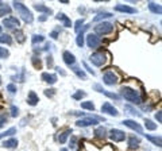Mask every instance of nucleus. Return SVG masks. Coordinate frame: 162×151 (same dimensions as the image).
Segmentation results:
<instances>
[{
	"label": "nucleus",
	"mask_w": 162,
	"mask_h": 151,
	"mask_svg": "<svg viewBox=\"0 0 162 151\" xmlns=\"http://www.w3.org/2000/svg\"><path fill=\"white\" fill-rule=\"evenodd\" d=\"M0 42H7V43H11V38L8 35H3L2 38H0Z\"/></svg>",
	"instance_id": "14"
},
{
	"label": "nucleus",
	"mask_w": 162,
	"mask_h": 151,
	"mask_svg": "<svg viewBox=\"0 0 162 151\" xmlns=\"http://www.w3.org/2000/svg\"><path fill=\"white\" fill-rule=\"evenodd\" d=\"M104 83L108 84V85L115 84V83H116V77H115V74H113V73H107V74L104 76Z\"/></svg>",
	"instance_id": "6"
},
{
	"label": "nucleus",
	"mask_w": 162,
	"mask_h": 151,
	"mask_svg": "<svg viewBox=\"0 0 162 151\" xmlns=\"http://www.w3.org/2000/svg\"><path fill=\"white\" fill-rule=\"evenodd\" d=\"M116 10H117V11H127L128 14H132V12H135V10H134V8H130V7H126V6H117Z\"/></svg>",
	"instance_id": "12"
},
{
	"label": "nucleus",
	"mask_w": 162,
	"mask_h": 151,
	"mask_svg": "<svg viewBox=\"0 0 162 151\" xmlns=\"http://www.w3.org/2000/svg\"><path fill=\"white\" fill-rule=\"evenodd\" d=\"M81 107H83V108H88V109H91V111H93V108H95L92 103H83V104H81Z\"/></svg>",
	"instance_id": "13"
},
{
	"label": "nucleus",
	"mask_w": 162,
	"mask_h": 151,
	"mask_svg": "<svg viewBox=\"0 0 162 151\" xmlns=\"http://www.w3.org/2000/svg\"><path fill=\"white\" fill-rule=\"evenodd\" d=\"M15 8H18V10L20 11V15H23V19L26 20V22H31V20H32L31 14L28 12V10L23 6V4H20V3H15Z\"/></svg>",
	"instance_id": "1"
},
{
	"label": "nucleus",
	"mask_w": 162,
	"mask_h": 151,
	"mask_svg": "<svg viewBox=\"0 0 162 151\" xmlns=\"http://www.w3.org/2000/svg\"><path fill=\"white\" fill-rule=\"evenodd\" d=\"M62 151H68V150H62Z\"/></svg>",
	"instance_id": "18"
},
{
	"label": "nucleus",
	"mask_w": 162,
	"mask_h": 151,
	"mask_svg": "<svg viewBox=\"0 0 162 151\" xmlns=\"http://www.w3.org/2000/svg\"><path fill=\"white\" fill-rule=\"evenodd\" d=\"M16 144H18V142H16L15 139H10V140H7L3 143L4 147H16Z\"/></svg>",
	"instance_id": "11"
},
{
	"label": "nucleus",
	"mask_w": 162,
	"mask_h": 151,
	"mask_svg": "<svg viewBox=\"0 0 162 151\" xmlns=\"http://www.w3.org/2000/svg\"><path fill=\"white\" fill-rule=\"evenodd\" d=\"M88 43H89V46H91V47H96L97 45L100 43V39H99V36H96V35L91 34V35L88 36Z\"/></svg>",
	"instance_id": "5"
},
{
	"label": "nucleus",
	"mask_w": 162,
	"mask_h": 151,
	"mask_svg": "<svg viewBox=\"0 0 162 151\" xmlns=\"http://www.w3.org/2000/svg\"><path fill=\"white\" fill-rule=\"evenodd\" d=\"M83 96H84V92H77L76 95H74V99L79 100V97H83Z\"/></svg>",
	"instance_id": "17"
},
{
	"label": "nucleus",
	"mask_w": 162,
	"mask_h": 151,
	"mask_svg": "<svg viewBox=\"0 0 162 151\" xmlns=\"http://www.w3.org/2000/svg\"><path fill=\"white\" fill-rule=\"evenodd\" d=\"M64 59L66 64H73L74 62V57H73L72 54H69V53H65L64 54Z\"/></svg>",
	"instance_id": "10"
},
{
	"label": "nucleus",
	"mask_w": 162,
	"mask_h": 151,
	"mask_svg": "<svg viewBox=\"0 0 162 151\" xmlns=\"http://www.w3.org/2000/svg\"><path fill=\"white\" fill-rule=\"evenodd\" d=\"M97 123V120H92V119H84L81 121H77V125H81V127H84V125H91V124H95Z\"/></svg>",
	"instance_id": "9"
},
{
	"label": "nucleus",
	"mask_w": 162,
	"mask_h": 151,
	"mask_svg": "<svg viewBox=\"0 0 162 151\" xmlns=\"http://www.w3.org/2000/svg\"><path fill=\"white\" fill-rule=\"evenodd\" d=\"M146 125H147V127H149L150 130H154V128H155V125H154L150 120H146Z\"/></svg>",
	"instance_id": "15"
},
{
	"label": "nucleus",
	"mask_w": 162,
	"mask_h": 151,
	"mask_svg": "<svg viewBox=\"0 0 162 151\" xmlns=\"http://www.w3.org/2000/svg\"><path fill=\"white\" fill-rule=\"evenodd\" d=\"M124 138H126L124 132H120V131H117V130H112V132H111V139L112 140L120 142V140H123Z\"/></svg>",
	"instance_id": "2"
},
{
	"label": "nucleus",
	"mask_w": 162,
	"mask_h": 151,
	"mask_svg": "<svg viewBox=\"0 0 162 151\" xmlns=\"http://www.w3.org/2000/svg\"><path fill=\"white\" fill-rule=\"evenodd\" d=\"M111 30H112V24H109V23H103L100 26H97V28H96L97 32H103V34H107Z\"/></svg>",
	"instance_id": "3"
},
{
	"label": "nucleus",
	"mask_w": 162,
	"mask_h": 151,
	"mask_svg": "<svg viewBox=\"0 0 162 151\" xmlns=\"http://www.w3.org/2000/svg\"><path fill=\"white\" fill-rule=\"evenodd\" d=\"M124 124L126 125H128V127H131V128H134V130H136L138 132H142V127L138 123H135V121H130V120H126L124 121Z\"/></svg>",
	"instance_id": "7"
},
{
	"label": "nucleus",
	"mask_w": 162,
	"mask_h": 151,
	"mask_svg": "<svg viewBox=\"0 0 162 151\" xmlns=\"http://www.w3.org/2000/svg\"><path fill=\"white\" fill-rule=\"evenodd\" d=\"M103 111L109 113V115H117V112L115 111V108H113L112 105H109V104H104L103 105Z\"/></svg>",
	"instance_id": "8"
},
{
	"label": "nucleus",
	"mask_w": 162,
	"mask_h": 151,
	"mask_svg": "<svg viewBox=\"0 0 162 151\" xmlns=\"http://www.w3.org/2000/svg\"><path fill=\"white\" fill-rule=\"evenodd\" d=\"M91 61L95 65H97V66H101L104 62V55L103 54H95L93 57H91Z\"/></svg>",
	"instance_id": "4"
},
{
	"label": "nucleus",
	"mask_w": 162,
	"mask_h": 151,
	"mask_svg": "<svg viewBox=\"0 0 162 151\" xmlns=\"http://www.w3.org/2000/svg\"><path fill=\"white\" fill-rule=\"evenodd\" d=\"M7 54H8V51L0 47V57H7Z\"/></svg>",
	"instance_id": "16"
}]
</instances>
